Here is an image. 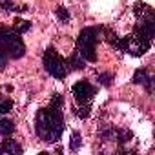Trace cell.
<instances>
[{
	"mask_svg": "<svg viewBox=\"0 0 155 155\" xmlns=\"http://www.w3.org/2000/svg\"><path fill=\"white\" fill-rule=\"evenodd\" d=\"M35 131L42 142H48V144L57 142L64 131V117H62L60 106L49 104V108L38 110L35 119Z\"/></svg>",
	"mask_w": 155,
	"mask_h": 155,
	"instance_id": "cell-1",
	"label": "cell"
},
{
	"mask_svg": "<svg viewBox=\"0 0 155 155\" xmlns=\"http://www.w3.org/2000/svg\"><path fill=\"white\" fill-rule=\"evenodd\" d=\"M0 49L8 55V58H15V60L26 55V46L20 35L9 28H0Z\"/></svg>",
	"mask_w": 155,
	"mask_h": 155,
	"instance_id": "cell-2",
	"label": "cell"
},
{
	"mask_svg": "<svg viewBox=\"0 0 155 155\" xmlns=\"http://www.w3.org/2000/svg\"><path fill=\"white\" fill-rule=\"evenodd\" d=\"M97 37H99L97 28H84L77 37V51L81 53V57L86 62H97V49H95Z\"/></svg>",
	"mask_w": 155,
	"mask_h": 155,
	"instance_id": "cell-3",
	"label": "cell"
},
{
	"mask_svg": "<svg viewBox=\"0 0 155 155\" xmlns=\"http://www.w3.org/2000/svg\"><path fill=\"white\" fill-rule=\"evenodd\" d=\"M44 68L46 71L55 77V79H64L66 73H68V62L58 55V51L55 48H48L44 53Z\"/></svg>",
	"mask_w": 155,
	"mask_h": 155,
	"instance_id": "cell-4",
	"label": "cell"
},
{
	"mask_svg": "<svg viewBox=\"0 0 155 155\" xmlns=\"http://www.w3.org/2000/svg\"><path fill=\"white\" fill-rule=\"evenodd\" d=\"M93 95H95V88L91 86L90 81H79L73 86V97H75L77 102H81V104H88Z\"/></svg>",
	"mask_w": 155,
	"mask_h": 155,
	"instance_id": "cell-5",
	"label": "cell"
},
{
	"mask_svg": "<svg viewBox=\"0 0 155 155\" xmlns=\"http://www.w3.org/2000/svg\"><path fill=\"white\" fill-rule=\"evenodd\" d=\"M0 153L2 155H18V153H22V146L17 142V140H11V139H8V140H2L0 142Z\"/></svg>",
	"mask_w": 155,
	"mask_h": 155,
	"instance_id": "cell-6",
	"label": "cell"
},
{
	"mask_svg": "<svg viewBox=\"0 0 155 155\" xmlns=\"http://www.w3.org/2000/svg\"><path fill=\"white\" fill-rule=\"evenodd\" d=\"M133 84H142V86H146L148 91H151V77L148 75V71L144 68H139L133 73Z\"/></svg>",
	"mask_w": 155,
	"mask_h": 155,
	"instance_id": "cell-7",
	"label": "cell"
},
{
	"mask_svg": "<svg viewBox=\"0 0 155 155\" xmlns=\"http://www.w3.org/2000/svg\"><path fill=\"white\" fill-rule=\"evenodd\" d=\"M133 13H135L137 17H140V18L153 17V9H151L148 4H144V2H135V4H133Z\"/></svg>",
	"mask_w": 155,
	"mask_h": 155,
	"instance_id": "cell-8",
	"label": "cell"
},
{
	"mask_svg": "<svg viewBox=\"0 0 155 155\" xmlns=\"http://www.w3.org/2000/svg\"><path fill=\"white\" fill-rule=\"evenodd\" d=\"M68 66H69L71 69H75V71H81V69H84V68H86V60L81 57V53H79V51H75V53L69 57Z\"/></svg>",
	"mask_w": 155,
	"mask_h": 155,
	"instance_id": "cell-9",
	"label": "cell"
},
{
	"mask_svg": "<svg viewBox=\"0 0 155 155\" xmlns=\"http://www.w3.org/2000/svg\"><path fill=\"white\" fill-rule=\"evenodd\" d=\"M15 131V124L9 119H0V135L2 137H9Z\"/></svg>",
	"mask_w": 155,
	"mask_h": 155,
	"instance_id": "cell-10",
	"label": "cell"
},
{
	"mask_svg": "<svg viewBox=\"0 0 155 155\" xmlns=\"http://www.w3.org/2000/svg\"><path fill=\"white\" fill-rule=\"evenodd\" d=\"M11 29L22 37L26 31H29V29H31V22H29V20H22V18H17V20H15V26H13Z\"/></svg>",
	"mask_w": 155,
	"mask_h": 155,
	"instance_id": "cell-11",
	"label": "cell"
},
{
	"mask_svg": "<svg viewBox=\"0 0 155 155\" xmlns=\"http://www.w3.org/2000/svg\"><path fill=\"white\" fill-rule=\"evenodd\" d=\"M131 137H133V131H131V130H124V128L115 130V140H119L120 144H124V142L131 140Z\"/></svg>",
	"mask_w": 155,
	"mask_h": 155,
	"instance_id": "cell-12",
	"label": "cell"
},
{
	"mask_svg": "<svg viewBox=\"0 0 155 155\" xmlns=\"http://www.w3.org/2000/svg\"><path fill=\"white\" fill-rule=\"evenodd\" d=\"M81 144H82L81 133H79V131H73V133H71V142H69V148H71L73 151H77V150L81 148Z\"/></svg>",
	"mask_w": 155,
	"mask_h": 155,
	"instance_id": "cell-13",
	"label": "cell"
},
{
	"mask_svg": "<svg viewBox=\"0 0 155 155\" xmlns=\"http://www.w3.org/2000/svg\"><path fill=\"white\" fill-rule=\"evenodd\" d=\"M55 13H57V18H58L60 22H69V18H71V15H69V11H68V9H66L64 6H58Z\"/></svg>",
	"mask_w": 155,
	"mask_h": 155,
	"instance_id": "cell-14",
	"label": "cell"
},
{
	"mask_svg": "<svg viewBox=\"0 0 155 155\" xmlns=\"http://www.w3.org/2000/svg\"><path fill=\"white\" fill-rule=\"evenodd\" d=\"M97 81H99L102 86H111V84H113V75H111V73H101Z\"/></svg>",
	"mask_w": 155,
	"mask_h": 155,
	"instance_id": "cell-15",
	"label": "cell"
},
{
	"mask_svg": "<svg viewBox=\"0 0 155 155\" xmlns=\"http://www.w3.org/2000/svg\"><path fill=\"white\" fill-rule=\"evenodd\" d=\"M11 110H13V101H11V99L2 101V104H0V115H6V113H9Z\"/></svg>",
	"mask_w": 155,
	"mask_h": 155,
	"instance_id": "cell-16",
	"label": "cell"
},
{
	"mask_svg": "<svg viewBox=\"0 0 155 155\" xmlns=\"http://www.w3.org/2000/svg\"><path fill=\"white\" fill-rule=\"evenodd\" d=\"M77 115H79L81 119H88V117H90V106H88V104L81 106L79 110H77Z\"/></svg>",
	"mask_w": 155,
	"mask_h": 155,
	"instance_id": "cell-17",
	"label": "cell"
},
{
	"mask_svg": "<svg viewBox=\"0 0 155 155\" xmlns=\"http://www.w3.org/2000/svg\"><path fill=\"white\" fill-rule=\"evenodd\" d=\"M62 102H64V101H62V95H58V93H55L49 104H53V106H60V108H62Z\"/></svg>",
	"mask_w": 155,
	"mask_h": 155,
	"instance_id": "cell-18",
	"label": "cell"
},
{
	"mask_svg": "<svg viewBox=\"0 0 155 155\" xmlns=\"http://www.w3.org/2000/svg\"><path fill=\"white\" fill-rule=\"evenodd\" d=\"M6 64H8V55H6L2 49H0V71L6 68Z\"/></svg>",
	"mask_w": 155,
	"mask_h": 155,
	"instance_id": "cell-19",
	"label": "cell"
}]
</instances>
